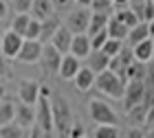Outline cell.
<instances>
[{
	"mask_svg": "<svg viewBox=\"0 0 154 138\" xmlns=\"http://www.w3.org/2000/svg\"><path fill=\"white\" fill-rule=\"evenodd\" d=\"M51 107H53V125L60 138H68V129L73 125V110L62 94H51Z\"/></svg>",
	"mask_w": 154,
	"mask_h": 138,
	"instance_id": "6da1fadb",
	"label": "cell"
},
{
	"mask_svg": "<svg viewBox=\"0 0 154 138\" xmlns=\"http://www.w3.org/2000/svg\"><path fill=\"white\" fill-rule=\"evenodd\" d=\"M95 88H97V92L106 94V96H110V99H121L123 90H125V79L119 77L117 72H112L110 68H106V70L97 72Z\"/></svg>",
	"mask_w": 154,
	"mask_h": 138,
	"instance_id": "7a4b0ae2",
	"label": "cell"
},
{
	"mask_svg": "<svg viewBox=\"0 0 154 138\" xmlns=\"http://www.w3.org/2000/svg\"><path fill=\"white\" fill-rule=\"evenodd\" d=\"M35 125L44 132L46 138H51V134L55 132L53 125V107H51V96L40 94V99L35 103Z\"/></svg>",
	"mask_w": 154,
	"mask_h": 138,
	"instance_id": "3957f363",
	"label": "cell"
},
{
	"mask_svg": "<svg viewBox=\"0 0 154 138\" xmlns=\"http://www.w3.org/2000/svg\"><path fill=\"white\" fill-rule=\"evenodd\" d=\"M88 116L95 125H115L117 112L101 99H90L88 101Z\"/></svg>",
	"mask_w": 154,
	"mask_h": 138,
	"instance_id": "277c9868",
	"label": "cell"
},
{
	"mask_svg": "<svg viewBox=\"0 0 154 138\" xmlns=\"http://www.w3.org/2000/svg\"><path fill=\"white\" fill-rule=\"evenodd\" d=\"M90 7H77V9H71L68 11V16L64 20V24L71 29V33H86L88 31V22H90Z\"/></svg>",
	"mask_w": 154,
	"mask_h": 138,
	"instance_id": "5b68a950",
	"label": "cell"
},
{
	"mask_svg": "<svg viewBox=\"0 0 154 138\" xmlns=\"http://www.w3.org/2000/svg\"><path fill=\"white\" fill-rule=\"evenodd\" d=\"M143 96H145V81H141V79L125 81V90H123V96H121L123 110H130L137 103H143Z\"/></svg>",
	"mask_w": 154,
	"mask_h": 138,
	"instance_id": "8992f818",
	"label": "cell"
},
{
	"mask_svg": "<svg viewBox=\"0 0 154 138\" xmlns=\"http://www.w3.org/2000/svg\"><path fill=\"white\" fill-rule=\"evenodd\" d=\"M60 61H62V53L53 44H44V48H42V57L38 61V64L42 66V70H44L46 75H57Z\"/></svg>",
	"mask_w": 154,
	"mask_h": 138,
	"instance_id": "52a82bcc",
	"label": "cell"
},
{
	"mask_svg": "<svg viewBox=\"0 0 154 138\" xmlns=\"http://www.w3.org/2000/svg\"><path fill=\"white\" fill-rule=\"evenodd\" d=\"M22 42H24V37L9 29L7 33H2V40H0V53H2L5 57H9V59H16L18 53H20V48H22Z\"/></svg>",
	"mask_w": 154,
	"mask_h": 138,
	"instance_id": "ba28073f",
	"label": "cell"
},
{
	"mask_svg": "<svg viewBox=\"0 0 154 138\" xmlns=\"http://www.w3.org/2000/svg\"><path fill=\"white\" fill-rule=\"evenodd\" d=\"M42 48H44V44L40 40H24L16 59L22 61V64H38L42 57Z\"/></svg>",
	"mask_w": 154,
	"mask_h": 138,
	"instance_id": "9c48e42d",
	"label": "cell"
},
{
	"mask_svg": "<svg viewBox=\"0 0 154 138\" xmlns=\"http://www.w3.org/2000/svg\"><path fill=\"white\" fill-rule=\"evenodd\" d=\"M79 68H82V59H79V57H75L73 53H66V55H62L57 77H60V79H64V81H73V79H75V75L79 72Z\"/></svg>",
	"mask_w": 154,
	"mask_h": 138,
	"instance_id": "30bf717a",
	"label": "cell"
},
{
	"mask_svg": "<svg viewBox=\"0 0 154 138\" xmlns=\"http://www.w3.org/2000/svg\"><path fill=\"white\" fill-rule=\"evenodd\" d=\"M18 99L22 103L35 105L38 99H40V84L35 79H22L18 84Z\"/></svg>",
	"mask_w": 154,
	"mask_h": 138,
	"instance_id": "8fae6325",
	"label": "cell"
},
{
	"mask_svg": "<svg viewBox=\"0 0 154 138\" xmlns=\"http://www.w3.org/2000/svg\"><path fill=\"white\" fill-rule=\"evenodd\" d=\"M18 123L20 127L24 129H31L33 125H35V105H29V103H18L16 107V119H13Z\"/></svg>",
	"mask_w": 154,
	"mask_h": 138,
	"instance_id": "7c38bea8",
	"label": "cell"
},
{
	"mask_svg": "<svg viewBox=\"0 0 154 138\" xmlns=\"http://www.w3.org/2000/svg\"><path fill=\"white\" fill-rule=\"evenodd\" d=\"M71 42H73V33H71V29H68L64 22H62V26L55 31V35L51 37V42H48V44H53L62 55H66L68 51H71Z\"/></svg>",
	"mask_w": 154,
	"mask_h": 138,
	"instance_id": "4fadbf2b",
	"label": "cell"
},
{
	"mask_svg": "<svg viewBox=\"0 0 154 138\" xmlns=\"http://www.w3.org/2000/svg\"><path fill=\"white\" fill-rule=\"evenodd\" d=\"M90 51H93V46H90L88 33H75L73 42H71V51H68V53H73L75 57H79V59H86L90 55Z\"/></svg>",
	"mask_w": 154,
	"mask_h": 138,
	"instance_id": "5bb4252c",
	"label": "cell"
},
{
	"mask_svg": "<svg viewBox=\"0 0 154 138\" xmlns=\"http://www.w3.org/2000/svg\"><path fill=\"white\" fill-rule=\"evenodd\" d=\"M95 77H97V72H93L88 66H82L79 72L75 75L73 84H75V88H77L79 92H88L90 88H95Z\"/></svg>",
	"mask_w": 154,
	"mask_h": 138,
	"instance_id": "9a60e30c",
	"label": "cell"
},
{
	"mask_svg": "<svg viewBox=\"0 0 154 138\" xmlns=\"http://www.w3.org/2000/svg\"><path fill=\"white\" fill-rule=\"evenodd\" d=\"M60 26H62L60 16H51V18L42 20V26H40V42H42V44H48V42H51V37L55 35V31H57Z\"/></svg>",
	"mask_w": 154,
	"mask_h": 138,
	"instance_id": "2e32d148",
	"label": "cell"
},
{
	"mask_svg": "<svg viewBox=\"0 0 154 138\" xmlns=\"http://www.w3.org/2000/svg\"><path fill=\"white\" fill-rule=\"evenodd\" d=\"M86 66L93 72H101V70H106V68L110 66V57L101 51V48L99 51H90V55L86 57Z\"/></svg>",
	"mask_w": 154,
	"mask_h": 138,
	"instance_id": "e0dca14e",
	"label": "cell"
},
{
	"mask_svg": "<svg viewBox=\"0 0 154 138\" xmlns=\"http://www.w3.org/2000/svg\"><path fill=\"white\" fill-rule=\"evenodd\" d=\"M31 16L42 22V20L55 16V7H53L51 0H33L31 2Z\"/></svg>",
	"mask_w": 154,
	"mask_h": 138,
	"instance_id": "ac0fdd59",
	"label": "cell"
},
{
	"mask_svg": "<svg viewBox=\"0 0 154 138\" xmlns=\"http://www.w3.org/2000/svg\"><path fill=\"white\" fill-rule=\"evenodd\" d=\"M145 114H148V105H145V103H137V105H132L130 110H125V121H128L130 125H134V127H143Z\"/></svg>",
	"mask_w": 154,
	"mask_h": 138,
	"instance_id": "d6986e66",
	"label": "cell"
},
{
	"mask_svg": "<svg viewBox=\"0 0 154 138\" xmlns=\"http://www.w3.org/2000/svg\"><path fill=\"white\" fill-rule=\"evenodd\" d=\"M106 31H108V37H115V40H128L130 26H125L123 22H119L115 16H110L108 24H106Z\"/></svg>",
	"mask_w": 154,
	"mask_h": 138,
	"instance_id": "ffe728a7",
	"label": "cell"
},
{
	"mask_svg": "<svg viewBox=\"0 0 154 138\" xmlns=\"http://www.w3.org/2000/svg\"><path fill=\"white\" fill-rule=\"evenodd\" d=\"M110 16L108 13H101V11H93L90 13V22H88V35H95V33H99L101 29H106Z\"/></svg>",
	"mask_w": 154,
	"mask_h": 138,
	"instance_id": "44dd1931",
	"label": "cell"
},
{
	"mask_svg": "<svg viewBox=\"0 0 154 138\" xmlns=\"http://www.w3.org/2000/svg\"><path fill=\"white\" fill-rule=\"evenodd\" d=\"M150 37V31H148V22H137L134 26H130L128 31V44H137V42H143V40Z\"/></svg>",
	"mask_w": 154,
	"mask_h": 138,
	"instance_id": "7402d4cb",
	"label": "cell"
},
{
	"mask_svg": "<svg viewBox=\"0 0 154 138\" xmlns=\"http://www.w3.org/2000/svg\"><path fill=\"white\" fill-rule=\"evenodd\" d=\"M16 107H18V103L11 101V99H2L0 101V125L13 123V119H16Z\"/></svg>",
	"mask_w": 154,
	"mask_h": 138,
	"instance_id": "603a6c76",
	"label": "cell"
},
{
	"mask_svg": "<svg viewBox=\"0 0 154 138\" xmlns=\"http://www.w3.org/2000/svg\"><path fill=\"white\" fill-rule=\"evenodd\" d=\"M132 53H134V59H139V61H150L152 59V37L132 44Z\"/></svg>",
	"mask_w": 154,
	"mask_h": 138,
	"instance_id": "cb8c5ba5",
	"label": "cell"
},
{
	"mask_svg": "<svg viewBox=\"0 0 154 138\" xmlns=\"http://www.w3.org/2000/svg\"><path fill=\"white\" fill-rule=\"evenodd\" d=\"M130 79H145V61H130L128 66H125V81H130Z\"/></svg>",
	"mask_w": 154,
	"mask_h": 138,
	"instance_id": "d4e9b609",
	"label": "cell"
},
{
	"mask_svg": "<svg viewBox=\"0 0 154 138\" xmlns=\"http://www.w3.org/2000/svg\"><path fill=\"white\" fill-rule=\"evenodd\" d=\"M112 16L119 20V22H123L125 26H134L139 22V18H137V13L132 11V7H119V9H115Z\"/></svg>",
	"mask_w": 154,
	"mask_h": 138,
	"instance_id": "484cf974",
	"label": "cell"
},
{
	"mask_svg": "<svg viewBox=\"0 0 154 138\" xmlns=\"http://www.w3.org/2000/svg\"><path fill=\"white\" fill-rule=\"evenodd\" d=\"M93 138H121V129L117 123L115 125H97Z\"/></svg>",
	"mask_w": 154,
	"mask_h": 138,
	"instance_id": "4316f807",
	"label": "cell"
},
{
	"mask_svg": "<svg viewBox=\"0 0 154 138\" xmlns=\"http://www.w3.org/2000/svg\"><path fill=\"white\" fill-rule=\"evenodd\" d=\"M0 138H24V127H20L16 121L0 125Z\"/></svg>",
	"mask_w": 154,
	"mask_h": 138,
	"instance_id": "83f0119b",
	"label": "cell"
},
{
	"mask_svg": "<svg viewBox=\"0 0 154 138\" xmlns=\"http://www.w3.org/2000/svg\"><path fill=\"white\" fill-rule=\"evenodd\" d=\"M29 22H31V13H16V18L11 22V31H16L18 35L24 37V31L29 26Z\"/></svg>",
	"mask_w": 154,
	"mask_h": 138,
	"instance_id": "f1b7e54d",
	"label": "cell"
},
{
	"mask_svg": "<svg viewBox=\"0 0 154 138\" xmlns=\"http://www.w3.org/2000/svg\"><path fill=\"white\" fill-rule=\"evenodd\" d=\"M123 44H125V40H115V37H108V40H106V44L101 46V51L106 53L108 57H115V55L121 53Z\"/></svg>",
	"mask_w": 154,
	"mask_h": 138,
	"instance_id": "f546056e",
	"label": "cell"
},
{
	"mask_svg": "<svg viewBox=\"0 0 154 138\" xmlns=\"http://www.w3.org/2000/svg\"><path fill=\"white\" fill-rule=\"evenodd\" d=\"M90 11H101V13H108L112 16L115 13V2L112 0H90Z\"/></svg>",
	"mask_w": 154,
	"mask_h": 138,
	"instance_id": "4dcf8cb0",
	"label": "cell"
},
{
	"mask_svg": "<svg viewBox=\"0 0 154 138\" xmlns=\"http://www.w3.org/2000/svg\"><path fill=\"white\" fill-rule=\"evenodd\" d=\"M40 26H42V22L31 16V22L24 31V40H40Z\"/></svg>",
	"mask_w": 154,
	"mask_h": 138,
	"instance_id": "1f68e13d",
	"label": "cell"
},
{
	"mask_svg": "<svg viewBox=\"0 0 154 138\" xmlns=\"http://www.w3.org/2000/svg\"><path fill=\"white\" fill-rule=\"evenodd\" d=\"M88 37H90V46H93V51H99V48L106 44V40H108V31L101 29L99 33H95V35H88Z\"/></svg>",
	"mask_w": 154,
	"mask_h": 138,
	"instance_id": "d6a6232c",
	"label": "cell"
},
{
	"mask_svg": "<svg viewBox=\"0 0 154 138\" xmlns=\"http://www.w3.org/2000/svg\"><path fill=\"white\" fill-rule=\"evenodd\" d=\"M31 2L33 0H9L11 9L16 13H31Z\"/></svg>",
	"mask_w": 154,
	"mask_h": 138,
	"instance_id": "836d02e7",
	"label": "cell"
},
{
	"mask_svg": "<svg viewBox=\"0 0 154 138\" xmlns=\"http://www.w3.org/2000/svg\"><path fill=\"white\" fill-rule=\"evenodd\" d=\"M145 88L148 90H154V59L145 61Z\"/></svg>",
	"mask_w": 154,
	"mask_h": 138,
	"instance_id": "e575fe53",
	"label": "cell"
},
{
	"mask_svg": "<svg viewBox=\"0 0 154 138\" xmlns=\"http://www.w3.org/2000/svg\"><path fill=\"white\" fill-rule=\"evenodd\" d=\"M11 66H9V57H5L2 53H0V79H9L11 77Z\"/></svg>",
	"mask_w": 154,
	"mask_h": 138,
	"instance_id": "d590c367",
	"label": "cell"
},
{
	"mask_svg": "<svg viewBox=\"0 0 154 138\" xmlns=\"http://www.w3.org/2000/svg\"><path fill=\"white\" fill-rule=\"evenodd\" d=\"M84 134H86V129H84L82 121H73L71 129H68V138H82Z\"/></svg>",
	"mask_w": 154,
	"mask_h": 138,
	"instance_id": "8d00e7d4",
	"label": "cell"
},
{
	"mask_svg": "<svg viewBox=\"0 0 154 138\" xmlns=\"http://www.w3.org/2000/svg\"><path fill=\"white\" fill-rule=\"evenodd\" d=\"M121 138H145V132H143V127H134V125H130V127L121 134Z\"/></svg>",
	"mask_w": 154,
	"mask_h": 138,
	"instance_id": "74e56055",
	"label": "cell"
},
{
	"mask_svg": "<svg viewBox=\"0 0 154 138\" xmlns=\"http://www.w3.org/2000/svg\"><path fill=\"white\" fill-rule=\"evenodd\" d=\"M150 20H154V2L145 0L143 2V22H150Z\"/></svg>",
	"mask_w": 154,
	"mask_h": 138,
	"instance_id": "f35d334b",
	"label": "cell"
},
{
	"mask_svg": "<svg viewBox=\"0 0 154 138\" xmlns=\"http://www.w3.org/2000/svg\"><path fill=\"white\" fill-rule=\"evenodd\" d=\"M55 11H71V7L75 4V0H51Z\"/></svg>",
	"mask_w": 154,
	"mask_h": 138,
	"instance_id": "ab89813d",
	"label": "cell"
},
{
	"mask_svg": "<svg viewBox=\"0 0 154 138\" xmlns=\"http://www.w3.org/2000/svg\"><path fill=\"white\" fill-rule=\"evenodd\" d=\"M143 129H154V105H150V107H148V114H145Z\"/></svg>",
	"mask_w": 154,
	"mask_h": 138,
	"instance_id": "60d3db41",
	"label": "cell"
},
{
	"mask_svg": "<svg viewBox=\"0 0 154 138\" xmlns=\"http://www.w3.org/2000/svg\"><path fill=\"white\" fill-rule=\"evenodd\" d=\"M29 138H46V136H44V132H42L38 125H33L31 132H29Z\"/></svg>",
	"mask_w": 154,
	"mask_h": 138,
	"instance_id": "b9f144b4",
	"label": "cell"
},
{
	"mask_svg": "<svg viewBox=\"0 0 154 138\" xmlns=\"http://www.w3.org/2000/svg\"><path fill=\"white\" fill-rule=\"evenodd\" d=\"M7 11H9V4H7V0H0V20L7 18Z\"/></svg>",
	"mask_w": 154,
	"mask_h": 138,
	"instance_id": "7bdbcfd3",
	"label": "cell"
},
{
	"mask_svg": "<svg viewBox=\"0 0 154 138\" xmlns=\"http://www.w3.org/2000/svg\"><path fill=\"white\" fill-rule=\"evenodd\" d=\"M112 2H115V9H117V7H125L130 0H112Z\"/></svg>",
	"mask_w": 154,
	"mask_h": 138,
	"instance_id": "ee69618b",
	"label": "cell"
},
{
	"mask_svg": "<svg viewBox=\"0 0 154 138\" xmlns=\"http://www.w3.org/2000/svg\"><path fill=\"white\" fill-rule=\"evenodd\" d=\"M148 31H150V37H154V20L148 22Z\"/></svg>",
	"mask_w": 154,
	"mask_h": 138,
	"instance_id": "f6af8a7d",
	"label": "cell"
},
{
	"mask_svg": "<svg viewBox=\"0 0 154 138\" xmlns=\"http://www.w3.org/2000/svg\"><path fill=\"white\" fill-rule=\"evenodd\" d=\"M75 2H77V4H82V7H88V4H90V0H75Z\"/></svg>",
	"mask_w": 154,
	"mask_h": 138,
	"instance_id": "bcb514c9",
	"label": "cell"
},
{
	"mask_svg": "<svg viewBox=\"0 0 154 138\" xmlns=\"http://www.w3.org/2000/svg\"><path fill=\"white\" fill-rule=\"evenodd\" d=\"M145 138H154V129H148V132H145Z\"/></svg>",
	"mask_w": 154,
	"mask_h": 138,
	"instance_id": "7dc6e473",
	"label": "cell"
},
{
	"mask_svg": "<svg viewBox=\"0 0 154 138\" xmlns=\"http://www.w3.org/2000/svg\"><path fill=\"white\" fill-rule=\"evenodd\" d=\"M152 59H154V37H152Z\"/></svg>",
	"mask_w": 154,
	"mask_h": 138,
	"instance_id": "c3c4849f",
	"label": "cell"
},
{
	"mask_svg": "<svg viewBox=\"0 0 154 138\" xmlns=\"http://www.w3.org/2000/svg\"><path fill=\"white\" fill-rule=\"evenodd\" d=\"M132 2H145V0H130V4H132Z\"/></svg>",
	"mask_w": 154,
	"mask_h": 138,
	"instance_id": "681fc988",
	"label": "cell"
},
{
	"mask_svg": "<svg viewBox=\"0 0 154 138\" xmlns=\"http://www.w3.org/2000/svg\"><path fill=\"white\" fill-rule=\"evenodd\" d=\"M82 138H93V136H88V134H84V136H82Z\"/></svg>",
	"mask_w": 154,
	"mask_h": 138,
	"instance_id": "f907efd6",
	"label": "cell"
},
{
	"mask_svg": "<svg viewBox=\"0 0 154 138\" xmlns=\"http://www.w3.org/2000/svg\"><path fill=\"white\" fill-rule=\"evenodd\" d=\"M0 40H2V31H0Z\"/></svg>",
	"mask_w": 154,
	"mask_h": 138,
	"instance_id": "816d5d0a",
	"label": "cell"
},
{
	"mask_svg": "<svg viewBox=\"0 0 154 138\" xmlns=\"http://www.w3.org/2000/svg\"><path fill=\"white\" fill-rule=\"evenodd\" d=\"M0 101H2V96H0Z\"/></svg>",
	"mask_w": 154,
	"mask_h": 138,
	"instance_id": "f5cc1de1",
	"label": "cell"
},
{
	"mask_svg": "<svg viewBox=\"0 0 154 138\" xmlns=\"http://www.w3.org/2000/svg\"><path fill=\"white\" fill-rule=\"evenodd\" d=\"M152 2H154V0H152Z\"/></svg>",
	"mask_w": 154,
	"mask_h": 138,
	"instance_id": "db71d44e",
	"label": "cell"
}]
</instances>
